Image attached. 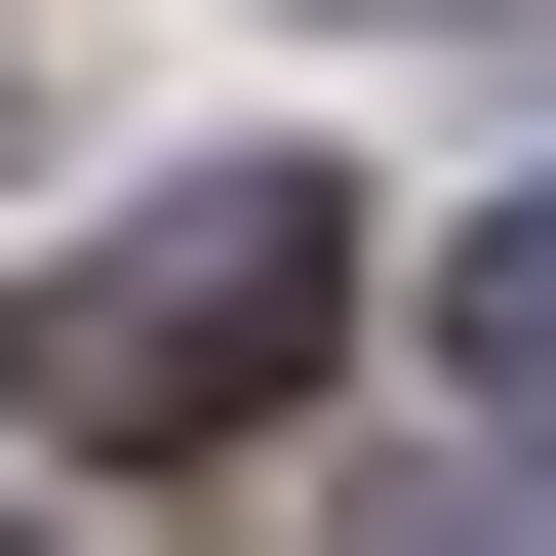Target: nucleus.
Here are the masks:
<instances>
[{
	"label": "nucleus",
	"mask_w": 556,
	"mask_h": 556,
	"mask_svg": "<svg viewBox=\"0 0 556 556\" xmlns=\"http://www.w3.org/2000/svg\"><path fill=\"white\" fill-rule=\"evenodd\" d=\"M358 556H556V477H438V517H358Z\"/></svg>",
	"instance_id": "3"
},
{
	"label": "nucleus",
	"mask_w": 556,
	"mask_h": 556,
	"mask_svg": "<svg viewBox=\"0 0 556 556\" xmlns=\"http://www.w3.org/2000/svg\"><path fill=\"white\" fill-rule=\"evenodd\" d=\"M318 318H358V199H318V160H160L119 239H40L0 397H40L80 477H199V438H278V397H318Z\"/></svg>",
	"instance_id": "1"
},
{
	"label": "nucleus",
	"mask_w": 556,
	"mask_h": 556,
	"mask_svg": "<svg viewBox=\"0 0 556 556\" xmlns=\"http://www.w3.org/2000/svg\"><path fill=\"white\" fill-rule=\"evenodd\" d=\"M438 358H477V397L556 438V199H477V239H438Z\"/></svg>",
	"instance_id": "2"
}]
</instances>
